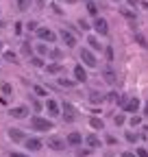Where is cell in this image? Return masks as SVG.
<instances>
[{"label": "cell", "mask_w": 148, "mask_h": 157, "mask_svg": "<svg viewBox=\"0 0 148 157\" xmlns=\"http://www.w3.org/2000/svg\"><path fill=\"white\" fill-rule=\"evenodd\" d=\"M28 124H31V131H37V133H48V131L54 129L52 118H44L39 113H35L31 120H28Z\"/></svg>", "instance_id": "cell-1"}, {"label": "cell", "mask_w": 148, "mask_h": 157, "mask_svg": "<svg viewBox=\"0 0 148 157\" xmlns=\"http://www.w3.org/2000/svg\"><path fill=\"white\" fill-rule=\"evenodd\" d=\"M79 59L83 61V66H85V68H98V57H96V52H94V50H89V48H81Z\"/></svg>", "instance_id": "cell-2"}, {"label": "cell", "mask_w": 148, "mask_h": 157, "mask_svg": "<svg viewBox=\"0 0 148 157\" xmlns=\"http://www.w3.org/2000/svg\"><path fill=\"white\" fill-rule=\"evenodd\" d=\"M35 33H37V37H39L44 44H57V39H59V35L54 33L52 29H48V26H39Z\"/></svg>", "instance_id": "cell-3"}, {"label": "cell", "mask_w": 148, "mask_h": 157, "mask_svg": "<svg viewBox=\"0 0 148 157\" xmlns=\"http://www.w3.org/2000/svg\"><path fill=\"white\" fill-rule=\"evenodd\" d=\"M57 35H59V39H61V42L65 44V48H74V46L79 44L76 35H74L70 29H65V26H63V29H59V33H57Z\"/></svg>", "instance_id": "cell-4"}, {"label": "cell", "mask_w": 148, "mask_h": 157, "mask_svg": "<svg viewBox=\"0 0 148 157\" xmlns=\"http://www.w3.org/2000/svg\"><path fill=\"white\" fill-rule=\"evenodd\" d=\"M61 116H63L65 122H74L79 118V111H76V107L72 103H61Z\"/></svg>", "instance_id": "cell-5"}, {"label": "cell", "mask_w": 148, "mask_h": 157, "mask_svg": "<svg viewBox=\"0 0 148 157\" xmlns=\"http://www.w3.org/2000/svg\"><path fill=\"white\" fill-rule=\"evenodd\" d=\"M91 29L96 31L98 37H107V35H109V22H107L105 17H100V15L94 17V24H91Z\"/></svg>", "instance_id": "cell-6"}, {"label": "cell", "mask_w": 148, "mask_h": 157, "mask_svg": "<svg viewBox=\"0 0 148 157\" xmlns=\"http://www.w3.org/2000/svg\"><path fill=\"white\" fill-rule=\"evenodd\" d=\"M46 146H48L50 151H63L68 144H65V137H61V135H48Z\"/></svg>", "instance_id": "cell-7"}, {"label": "cell", "mask_w": 148, "mask_h": 157, "mask_svg": "<svg viewBox=\"0 0 148 157\" xmlns=\"http://www.w3.org/2000/svg\"><path fill=\"white\" fill-rule=\"evenodd\" d=\"M44 109L48 111V118H59V116H61V105L54 101V98H46Z\"/></svg>", "instance_id": "cell-8"}, {"label": "cell", "mask_w": 148, "mask_h": 157, "mask_svg": "<svg viewBox=\"0 0 148 157\" xmlns=\"http://www.w3.org/2000/svg\"><path fill=\"white\" fill-rule=\"evenodd\" d=\"M28 113H31L28 105H15V107L9 109V116L15 118V120H24V118H28Z\"/></svg>", "instance_id": "cell-9"}, {"label": "cell", "mask_w": 148, "mask_h": 157, "mask_svg": "<svg viewBox=\"0 0 148 157\" xmlns=\"http://www.w3.org/2000/svg\"><path fill=\"white\" fill-rule=\"evenodd\" d=\"M102 78H105V83H109V85H118V72L113 70L111 63H107L102 68Z\"/></svg>", "instance_id": "cell-10"}, {"label": "cell", "mask_w": 148, "mask_h": 157, "mask_svg": "<svg viewBox=\"0 0 148 157\" xmlns=\"http://www.w3.org/2000/svg\"><path fill=\"white\" fill-rule=\"evenodd\" d=\"M72 76H74V81H76V83H87V78H89L83 63H76V66L72 68Z\"/></svg>", "instance_id": "cell-11"}, {"label": "cell", "mask_w": 148, "mask_h": 157, "mask_svg": "<svg viewBox=\"0 0 148 157\" xmlns=\"http://www.w3.org/2000/svg\"><path fill=\"white\" fill-rule=\"evenodd\" d=\"M124 113H137L139 109H142V101H139V98L137 96H131V98H128V101L124 103Z\"/></svg>", "instance_id": "cell-12"}, {"label": "cell", "mask_w": 148, "mask_h": 157, "mask_svg": "<svg viewBox=\"0 0 148 157\" xmlns=\"http://www.w3.org/2000/svg\"><path fill=\"white\" fill-rule=\"evenodd\" d=\"M24 146H26L31 153H37V151L44 148V140H39L37 135H31V137H26V140H24Z\"/></svg>", "instance_id": "cell-13"}, {"label": "cell", "mask_w": 148, "mask_h": 157, "mask_svg": "<svg viewBox=\"0 0 148 157\" xmlns=\"http://www.w3.org/2000/svg\"><path fill=\"white\" fill-rule=\"evenodd\" d=\"M65 144H68L70 148H79V146L83 144V133H79V131H72V133H68V137H65Z\"/></svg>", "instance_id": "cell-14"}, {"label": "cell", "mask_w": 148, "mask_h": 157, "mask_svg": "<svg viewBox=\"0 0 148 157\" xmlns=\"http://www.w3.org/2000/svg\"><path fill=\"white\" fill-rule=\"evenodd\" d=\"M7 137H9L11 142L20 144V142H24V140H26V133H24L22 129H15V127H11V129H7Z\"/></svg>", "instance_id": "cell-15"}, {"label": "cell", "mask_w": 148, "mask_h": 157, "mask_svg": "<svg viewBox=\"0 0 148 157\" xmlns=\"http://www.w3.org/2000/svg\"><path fill=\"white\" fill-rule=\"evenodd\" d=\"M83 142H85V144H87V148H91V151H96V148H100V146H102V140H100L96 133L85 135V137H83Z\"/></svg>", "instance_id": "cell-16"}, {"label": "cell", "mask_w": 148, "mask_h": 157, "mask_svg": "<svg viewBox=\"0 0 148 157\" xmlns=\"http://www.w3.org/2000/svg\"><path fill=\"white\" fill-rule=\"evenodd\" d=\"M87 44H89L87 48L94 50V52H102V50H105V46L100 44V37H98V35H89V37H87Z\"/></svg>", "instance_id": "cell-17"}, {"label": "cell", "mask_w": 148, "mask_h": 157, "mask_svg": "<svg viewBox=\"0 0 148 157\" xmlns=\"http://www.w3.org/2000/svg\"><path fill=\"white\" fill-rule=\"evenodd\" d=\"M87 101H89L91 105H102V103H105V94L98 92V90H91L89 96H87Z\"/></svg>", "instance_id": "cell-18"}, {"label": "cell", "mask_w": 148, "mask_h": 157, "mask_svg": "<svg viewBox=\"0 0 148 157\" xmlns=\"http://www.w3.org/2000/svg\"><path fill=\"white\" fill-rule=\"evenodd\" d=\"M89 127L94 129V131H105V120L102 118H98V116H89Z\"/></svg>", "instance_id": "cell-19"}, {"label": "cell", "mask_w": 148, "mask_h": 157, "mask_svg": "<svg viewBox=\"0 0 148 157\" xmlns=\"http://www.w3.org/2000/svg\"><path fill=\"white\" fill-rule=\"evenodd\" d=\"M44 70H46L48 74H61V72H63V63L52 61V63H46V66H44Z\"/></svg>", "instance_id": "cell-20"}, {"label": "cell", "mask_w": 148, "mask_h": 157, "mask_svg": "<svg viewBox=\"0 0 148 157\" xmlns=\"http://www.w3.org/2000/svg\"><path fill=\"white\" fill-rule=\"evenodd\" d=\"M33 50H35V55H39V57H48L50 46H48V44H44V42H39V44H35V46H33Z\"/></svg>", "instance_id": "cell-21"}, {"label": "cell", "mask_w": 148, "mask_h": 157, "mask_svg": "<svg viewBox=\"0 0 148 157\" xmlns=\"http://www.w3.org/2000/svg\"><path fill=\"white\" fill-rule=\"evenodd\" d=\"M20 52L28 59V57H33L35 55V50H33V44L31 42H22V46H20Z\"/></svg>", "instance_id": "cell-22"}, {"label": "cell", "mask_w": 148, "mask_h": 157, "mask_svg": "<svg viewBox=\"0 0 148 157\" xmlns=\"http://www.w3.org/2000/svg\"><path fill=\"white\" fill-rule=\"evenodd\" d=\"M48 59H50V61H61V59H63V50L61 48H50Z\"/></svg>", "instance_id": "cell-23"}, {"label": "cell", "mask_w": 148, "mask_h": 157, "mask_svg": "<svg viewBox=\"0 0 148 157\" xmlns=\"http://www.w3.org/2000/svg\"><path fill=\"white\" fill-rule=\"evenodd\" d=\"M28 61H31V66H33V68H44V66H46L44 57H39V55H33V57H28Z\"/></svg>", "instance_id": "cell-24"}, {"label": "cell", "mask_w": 148, "mask_h": 157, "mask_svg": "<svg viewBox=\"0 0 148 157\" xmlns=\"http://www.w3.org/2000/svg\"><path fill=\"white\" fill-rule=\"evenodd\" d=\"M124 140H126L128 144H137V142H139V133H137V131H126V133H124Z\"/></svg>", "instance_id": "cell-25"}, {"label": "cell", "mask_w": 148, "mask_h": 157, "mask_svg": "<svg viewBox=\"0 0 148 157\" xmlns=\"http://www.w3.org/2000/svg\"><path fill=\"white\" fill-rule=\"evenodd\" d=\"M85 2H87V13L91 17H98V5L94 2V0H85Z\"/></svg>", "instance_id": "cell-26"}, {"label": "cell", "mask_w": 148, "mask_h": 157, "mask_svg": "<svg viewBox=\"0 0 148 157\" xmlns=\"http://www.w3.org/2000/svg\"><path fill=\"white\" fill-rule=\"evenodd\" d=\"M31 107H33V111H35V113H39V111L44 109V103H42L37 96H31Z\"/></svg>", "instance_id": "cell-27"}, {"label": "cell", "mask_w": 148, "mask_h": 157, "mask_svg": "<svg viewBox=\"0 0 148 157\" xmlns=\"http://www.w3.org/2000/svg\"><path fill=\"white\" fill-rule=\"evenodd\" d=\"M120 13L128 20V22H131V24H135L137 22V15H135V11H131V9H120Z\"/></svg>", "instance_id": "cell-28"}, {"label": "cell", "mask_w": 148, "mask_h": 157, "mask_svg": "<svg viewBox=\"0 0 148 157\" xmlns=\"http://www.w3.org/2000/svg\"><path fill=\"white\" fill-rule=\"evenodd\" d=\"M57 83H59V87H65V90H72L74 85H76L74 78H57Z\"/></svg>", "instance_id": "cell-29"}, {"label": "cell", "mask_w": 148, "mask_h": 157, "mask_svg": "<svg viewBox=\"0 0 148 157\" xmlns=\"http://www.w3.org/2000/svg\"><path fill=\"white\" fill-rule=\"evenodd\" d=\"M2 57H5V61H9V63H20V61H17V55L13 50H2Z\"/></svg>", "instance_id": "cell-30"}, {"label": "cell", "mask_w": 148, "mask_h": 157, "mask_svg": "<svg viewBox=\"0 0 148 157\" xmlns=\"http://www.w3.org/2000/svg\"><path fill=\"white\" fill-rule=\"evenodd\" d=\"M15 5H17V11H28L33 0H15Z\"/></svg>", "instance_id": "cell-31"}, {"label": "cell", "mask_w": 148, "mask_h": 157, "mask_svg": "<svg viewBox=\"0 0 148 157\" xmlns=\"http://www.w3.org/2000/svg\"><path fill=\"white\" fill-rule=\"evenodd\" d=\"M33 94L39 96V98H48V90L42 87V85H33Z\"/></svg>", "instance_id": "cell-32"}, {"label": "cell", "mask_w": 148, "mask_h": 157, "mask_svg": "<svg viewBox=\"0 0 148 157\" xmlns=\"http://www.w3.org/2000/svg\"><path fill=\"white\" fill-rule=\"evenodd\" d=\"M126 120H128V118H126V113H118V116H113V124H116V127L126 124Z\"/></svg>", "instance_id": "cell-33"}, {"label": "cell", "mask_w": 148, "mask_h": 157, "mask_svg": "<svg viewBox=\"0 0 148 157\" xmlns=\"http://www.w3.org/2000/svg\"><path fill=\"white\" fill-rule=\"evenodd\" d=\"M133 37H135V42H137L142 48H148V39H146L142 33H133Z\"/></svg>", "instance_id": "cell-34"}, {"label": "cell", "mask_w": 148, "mask_h": 157, "mask_svg": "<svg viewBox=\"0 0 148 157\" xmlns=\"http://www.w3.org/2000/svg\"><path fill=\"white\" fill-rule=\"evenodd\" d=\"M0 92H2V96H11L13 94V85L11 83H0Z\"/></svg>", "instance_id": "cell-35"}, {"label": "cell", "mask_w": 148, "mask_h": 157, "mask_svg": "<svg viewBox=\"0 0 148 157\" xmlns=\"http://www.w3.org/2000/svg\"><path fill=\"white\" fill-rule=\"evenodd\" d=\"M126 122H128V124H131V127L135 129V127H139V124H142V116H135V113H133V116H131V118H128V120H126Z\"/></svg>", "instance_id": "cell-36"}, {"label": "cell", "mask_w": 148, "mask_h": 157, "mask_svg": "<svg viewBox=\"0 0 148 157\" xmlns=\"http://www.w3.org/2000/svg\"><path fill=\"white\" fill-rule=\"evenodd\" d=\"M105 57H107V63L113 61V46H105Z\"/></svg>", "instance_id": "cell-37"}, {"label": "cell", "mask_w": 148, "mask_h": 157, "mask_svg": "<svg viewBox=\"0 0 148 157\" xmlns=\"http://www.w3.org/2000/svg\"><path fill=\"white\" fill-rule=\"evenodd\" d=\"M76 24H79L83 31H89V29H91V24L87 22V20H83V17H79V20H76Z\"/></svg>", "instance_id": "cell-38"}, {"label": "cell", "mask_w": 148, "mask_h": 157, "mask_svg": "<svg viewBox=\"0 0 148 157\" xmlns=\"http://www.w3.org/2000/svg\"><path fill=\"white\" fill-rule=\"evenodd\" d=\"M37 29H39L37 20H31V22H26V31H28V33H33V31H37Z\"/></svg>", "instance_id": "cell-39"}, {"label": "cell", "mask_w": 148, "mask_h": 157, "mask_svg": "<svg viewBox=\"0 0 148 157\" xmlns=\"http://www.w3.org/2000/svg\"><path fill=\"white\" fill-rule=\"evenodd\" d=\"M105 101L116 103V101H118V92H109V94H105Z\"/></svg>", "instance_id": "cell-40"}, {"label": "cell", "mask_w": 148, "mask_h": 157, "mask_svg": "<svg viewBox=\"0 0 148 157\" xmlns=\"http://www.w3.org/2000/svg\"><path fill=\"white\" fill-rule=\"evenodd\" d=\"M91 153H94L91 148H76V155H79V157H87V155H91Z\"/></svg>", "instance_id": "cell-41"}, {"label": "cell", "mask_w": 148, "mask_h": 157, "mask_svg": "<svg viewBox=\"0 0 148 157\" xmlns=\"http://www.w3.org/2000/svg\"><path fill=\"white\" fill-rule=\"evenodd\" d=\"M22 26H24L22 22H15V24H13V33H15V35H22V31H24Z\"/></svg>", "instance_id": "cell-42"}, {"label": "cell", "mask_w": 148, "mask_h": 157, "mask_svg": "<svg viewBox=\"0 0 148 157\" xmlns=\"http://www.w3.org/2000/svg\"><path fill=\"white\" fill-rule=\"evenodd\" d=\"M50 9H52L54 13H57V15H63V9L59 7V2H52V5H50Z\"/></svg>", "instance_id": "cell-43"}, {"label": "cell", "mask_w": 148, "mask_h": 157, "mask_svg": "<svg viewBox=\"0 0 148 157\" xmlns=\"http://www.w3.org/2000/svg\"><path fill=\"white\" fill-rule=\"evenodd\" d=\"M135 157H148V151L146 148H135Z\"/></svg>", "instance_id": "cell-44"}, {"label": "cell", "mask_w": 148, "mask_h": 157, "mask_svg": "<svg viewBox=\"0 0 148 157\" xmlns=\"http://www.w3.org/2000/svg\"><path fill=\"white\" fill-rule=\"evenodd\" d=\"M105 142H107L109 146H113V144H118V140H116L113 135H107V137H105Z\"/></svg>", "instance_id": "cell-45"}, {"label": "cell", "mask_w": 148, "mask_h": 157, "mask_svg": "<svg viewBox=\"0 0 148 157\" xmlns=\"http://www.w3.org/2000/svg\"><path fill=\"white\" fill-rule=\"evenodd\" d=\"M126 5H128V9H137L139 7V0H126Z\"/></svg>", "instance_id": "cell-46"}, {"label": "cell", "mask_w": 148, "mask_h": 157, "mask_svg": "<svg viewBox=\"0 0 148 157\" xmlns=\"http://www.w3.org/2000/svg\"><path fill=\"white\" fill-rule=\"evenodd\" d=\"M142 116H146V118H148V101L142 105Z\"/></svg>", "instance_id": "cell-47"}, {"label": "cell", "mask_w": 148, "mask_h": 157, "mask_svg": "<svg viewBox=\"0 0 148 157\" xmlns=\"http://www.w3.org/2000/svg\"><path fill=\"white\" fill-rule=\"evenodd\" d=\"M120 157H135V153H133V151H124Z\"/></svg>", "instance_id": "cell-48"}, {"label": "cell", "mask_w": 148, "mask_h": 157, "mask_svg": "<svg viewBox=\"0 0 148 157\" xmlns=\"http://www.w3.org/2000/svg\"><path fill=\"white\" fill-rule=\"evenodd\" d=\"M33 5H37L39 9H44V7H46V5H44V0H33Z\"/></svg>", "instance_id": "cell-49"}, {"label": "cell", "mask_w": 148, "mask_h": 157, "mask_svg": "<svg viewBox=\"0 0 148 157\" xmlns=\"http://www.w3.org/2000/svg\"><path fill=\"white\" fill-rule=\"evenodd\" d=\"M9 157H28V155H24V153H17V151H15V153H11Z\"/></svg>", "instance_id": "cell-50"}, {"label": "cell", "mask_w": 148, "mask_h": 157, "mask_svg": "<svg viewBox=\"0 0 148 157\" xmlns=\"http://www.w3.org/2000/svg\"><path fill=\"white\" fill-rule=\"evenodd\" d=\"M139 7H142V9H146V11H148V2H139Z\"/></svg>", "instance_id": "cell-51"}, {"label": "cell", "mask_w": 148, "mask_h": 157, "mask_svg": "<svg viewBox=\"0 0 148 157\" xmlns=\"http://www.w3.org/2000/svg\"><path fill=\"white\" fill-rule=\"evenodd\" d=\"M5 50V46H2V39H0V52H2Z\"/></svg>", "instance_id": "cell-52"}, {"label": "cell", "mask_w": 148, "mask_h": 157, "mask_svg": "<svg viewBox=\"0 0 148 157\" xmlns=\"http://www.w3.org/2000/svg\"><path fill=\"white\" fill-rule=\"evenodd\" d=\"M0 29H5V22H2V20H0Z\"/></svg>", "instance_id": "cell-53"}, {"label": "cell", "mask_w": 148, "mask_h": 157, "mask_svg": "<svg viewBox=\"0 0 148 157\" xmlns=\"http://www.w3.org/2000/svg\"><path fill=\"white\" fill-rule=\"evenodd\" d=\"M111 2H120V0H111Z\"/></svg>", "instance_id": "cell-54"}, {"label": "cell", "mask_w": 148, "mask_h": 157, "mask_svg": "<svg viewBox=\"0 0 148 157\" xmlns=\"http://www.w3.org/2000/svg\"><path fill=\"white\" fill-rule=\"evenodd\" d=\"M0 11H2V9H0Z\"/></svg>", "instance_id": "cell-55"}]
</instances>
